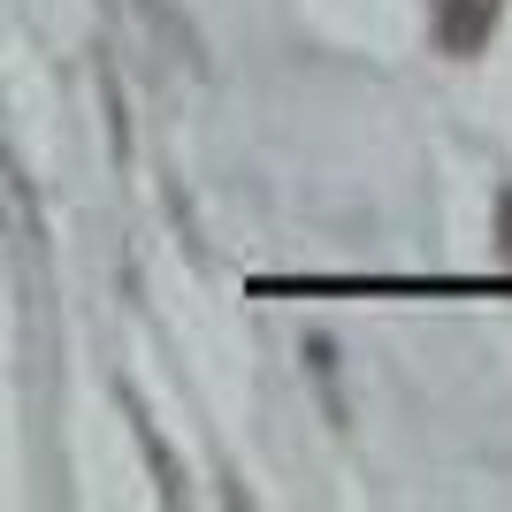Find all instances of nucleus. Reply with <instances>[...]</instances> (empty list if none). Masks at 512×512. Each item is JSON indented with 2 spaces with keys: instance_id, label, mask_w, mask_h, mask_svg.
I'll use <instances>...</instances> for the list:
<instances>
[{
  "instance_id": "f257e3e1",
  "label": "nucleus",
  "mask_w": 512,
  "mask_h": 512,
  "mask_svg": "<svg viewBox=\"0 0 512 512\" xmlns=\"http://www.w3.org/2000/svg\"><path fill=\"white\" fill-rule=\"evenodd\" d=\"M497 8L505 0H436V46L444 54H482L497 31Z\"/></svg>"
},
{
  "instance_id": "f03ea898",
  "label": "nucleus",
  "mask_w": 512,
  "mask_h": 512,
  "mask_svg": "<svg viewBox=\"0 0 512 512\" xmlns=\"http://www.w3.org/2000/svg\"><path fill=\"white\" fill-rule=\"evenodd\" d=\"M497 253L512 260V184H505V192H497Z\"/></svg>"
}]
</instances>
